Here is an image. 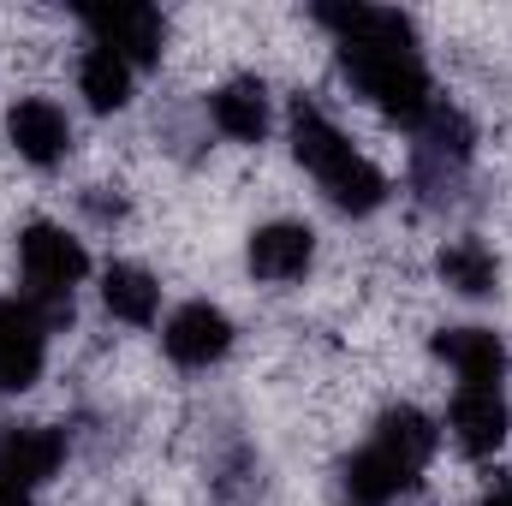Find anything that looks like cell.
Masks as SVG:
<instances>
[{"instance_id": "cell-1", "label": "cell", "mask_w": 512, "mask_h": 506, "mask_svg": "<svg viewBox=\"0 0 512 506\" xmlns=\"http://www.w3.org/2000/svg\"><path fill=\"white\" fill-rule=\"evenodd\" d=\"M310 18L334 36L346 84L376 114H387V120H399V126L411 131L441 102L411 12H399V6H364V0H334V6H310Z\"/></svg>"}, {"instance_id": "cell-2", "label": "cell", "mask_w": 512, "mask_h": 506, "mask_svg": "<svg viewBox=\"0 0 512 506\" xmlns=\"http://www.w3.org/2000/svg\"><path fill=\"white\" fill-rule=\"evenodd\" d=\"M286 137H292L298 167L322 185V197H328L340 215L370 221V215L387 209V197H393L387 173L340 131V120H334L316 96H292V108H286Z\"/></svg>"}, {"instance_id": "cell-3", "label": "cell", "mask_w": 512, "mask_h": 506, "mask_svg": "<svg viewBox=\"0 0 512 506\" xmlns=\"http://www.w3.org/2000/svg\"><path fill=\"white\" fill-rule=\"evenodd\" d=\"M18 280H24V298L42 310V322L60 334L72 328V298L78 286L90 280V251L78 233H66L60 221H30L18 233Z\"/></svg>"}, {"instance_id": "cell-4", "label": "cell", "mask_w": 512, "mask_h": 506, "mask_svg": "<svg viewBox=\"0 0 512 506\" xmlns=\"http://www.w3.org/2000/svg\"><path fill=\"white\" fill-rule=\"evenodd\" d=\"M78 24L90 30L96 48H114L131 72H149L161 66L167 54V18L155 6H137V0H120V6H78Z\"/></svg>"}, {"instance_id": "cell-5", "label": "cell", "mask_w": 512, "mask_h": 506, "mask_svg": "<svg viewBox=\"0 0 512 506\" xmlns=\"http://www.w3.org/2000/svg\"><path fill=\"white\" fill-rule=\"evenodd\" d=\"M233 346H239V328H233V316H227L221 304H209V298H191V304H179V310L161 322V352H167L179 370H215V364H227Z\"/></svg>"}, {"instance_id": "cell-6", "label": "cell", "mask_w": 512, "mask_h": 506, "mask_svg": "<svg viewBox=\"0 0 512 506\" xmlns=\"http://www.w3.org/2000/svg\"><path fill=\"white\" fill-rule=\"evenodd\" d=\"M48 322L30 298H0V393H30L48 370Z\"/></svg>"}, {"instance_id": "cell-7", "label": "cell", "mask_w": 512, "mask_h": 506, "mask_svg": "<svg viewBox=\"0 0 512 506\" xmlns=\"http://www.w3.org/2000/svg\"><path fill=\"white\" fill-rule=\"evenodd\" d=\"M66 453H72V441L54 423H0V483H12V489L36 495L42 483L60 477Z\"/></svg>"}, {"instance_id": "cell-8", "label": "cell", "mask_w": 512, "mask_h": 506, "mask_svg": "<svg viewBox=\"0 0 512 506\" xmlns=\"http://www.w3.org/2000/svg\"><path fill=\"white\" fill-rule=\"evenodd\" d=\"M507 429H512V405L501 387H453L447 399V435L465 459H495L507 447Z\"/></svg>"}, {"instance_id": "cell-9", "label": "cell", "mask_w": 512, "mask_h": 506, "mask_svg": "<svg viewBox=\"0 0 512 506\" xmlns=\"http://www.w3.org/2000/svg\"><path fill=\"white\" fill-rule=\"evenodd\" d=\"M6 143L18 149V161L30 167H60L72 155V114L54 96H12L6 108Z\"/></svg>"}, {"instance_id": "cell-10", "label": "cell", "mask_w": 512, "mask_h": 506, "mask_svg": "<svg viewBox=\"0 0 512 506\" xmlns=\"http://www.w3.org/2000/svg\"><path fill=\"white\" fill-rule=\"evenodd\" d=\"M245 268L256 286H298L316 268V227L310 221H262L245 245Z\"/></svg>"}, {"instance_id": "cell-11", "label": "cell", "mask_w": 512, "mask_h": 506, "mask_svg": "<svg viewBox=\"0 0 512 506\" xmlns=\"http://www.w3.org/2000/svg\"><path fill=\"white\" fill-rule=\"evenodd\" d=\"M209 126L221 131L227 143H268V126H274V96H268V84L256 78V72H239V78H221L215 90H209Z\"/></svg>"}, {"instance_id": "cell-12", "label": "cell", "mask_w": 512, "mask_h": 506, "mask_svg": "<svg viewBox=\"0 0 512 506\" xmlns=\"http://www.w3.org/2000/svg\"><path fill=\"white\" fill-rule=\"evenodd\" d=\"M435 358L465 381V387H501L507 381V340L495 328H477V322H459V328H441L435 334Z\"/></svg>"}, {"instance_id": "cell-13", "label": "cell", "mask_w": 512, "mask_h": 506, "mask_svg": "<svg viewBox=\"0 0 512 506\" xmlns=\"http://www.w3.org/2000/svg\"><path fill=\"white\" fill-rule=\"evenodd\" d=\"M340 483H346L352 506H387V501H399V495H411L423 477H417L405 459H393L387 447L364 441V447H358V453L340 465Z\"/></svg>"}, {"instance_id": "cell-14", "label": "cell", "mask_w": 512, "mask_h": 506, "mask_svg": "<svg viewBox=\"0 0 512 506\" xmlns=\"http://www.w3.org/2000/svg\"><path fill=\"white\" fill-rule=\"evenodd\" d=\"M435 274H441V286L453 298H495L501 292V256H495V245H483L477 233L447 239L441 256H435Z\"/></svg>"}, {"instance_id": "cell-15", "label": "cell", "mask_w": 512, "mask_h": 506, "mask_svg": "<svg viewBox=\"0 0 512 506\" xmlns=\"http://www.w3.org/2000/svg\"><path fill=\"white\" fill-rule=\"evenodd\" d=\"M102 310L126 328H155L161 316V280L143 262H108L102 268Z\"/></svg>"}, {"instance_id": "cell-16", "label": "cell", "mask_w": 512, "mask_h": 506, "mask_svg": "<svg viewBox=\"0 0 512 506\" xmlns=\"http://www.w3.org/2000/svg\"><path fill=\"white\" fill-rule=\"evenodd\" d=\"M370 441L387 447L393 459H405V465L423 477L429 459H435V447H441V429H435V417L417 411V405H387L382 417H376V429H370Z\"/></svg>"}, {"instance_id": "cell-17", "label": "cell", "mask_w": 512, "mask_h": 506, "mask_svg": "<svg viewBox=\"0 0 512 506\" xmlns=\"http://www.w3.org/2000/svg\"><path fill=\"white\" fill-rule=\"evenodd\" d=\"M131 90H137V72H131L114 48H96L90 42L78 54V96H84L90 114H120V108H131Z\"/></svg>"}, {"instance_id": "cell-18", "label": "cell", "mask_w": 512, "mask_h": 506, "mask_svg": "<svg viewBox=\"0 0 512 506\" xmlns=\"http://www.w3.org/2000/svg\"><path fill=\"white\" fill-rule=\"evenodd\" d=\"M78 203H84V215H90L96 227H114V221H126V197H120L114 185H90V191H78Z\"/></svg>"}, {"instance_id": "cell-19", "label": "cell", "mask_w": 512, "mask_h": 506, "mask_svg": "<svg viewBox=\"0 0 512 506\" xmlns=\"http://www.w3.org/2000/svg\"><path fill=\"white\" fill-rule=\"evenodd\" d=\"M0 506H36L30 489H12V483H0Z\"/></svg>"}, {"instance_id": "cell-20", "label": "cell", "mask_w": 512, "mask_h": 506, "mask_svg": "<svg viewBox=\"0 0 512 506\" xmlns=\"http://www.w3.org/2000/svg\"><path fill=\"white\" fill-rule=\"evenodd\" d=\"M483 506H512V477H507V483H495V489L483 495Z\"/></svg>"}]
</instances>
